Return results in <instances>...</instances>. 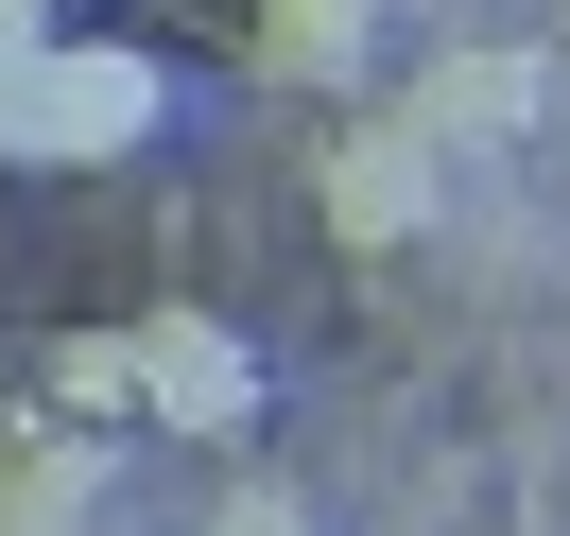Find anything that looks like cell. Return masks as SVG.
Here are the masks:
<instances>
[{
  "instance_id": "obj_5",
  "label": "cell",
  "mask_w": 570,
  "mask_h": 536,
  "mask_svg": "<svg viewBox=\"0 0 570 536\" xmlns=\"http://www.w3.org/2000/svg\"><path fill=\"white\" fill-rule=\"evenodd\" d=\"M87 501H105V450H70V432L0 450V536H87Z\"/></svg>"
},
{
  "instance_id": "obj_7",
  "label": "cell",
  "mask_w": 570,
  "mask_h": 536,
  "mask_svg": "<svg viewBox=\"0 0 570 536\" xmlns=\"http://www.w3.org/2000/svg\"><path fill=\"white\" fill-rule=\"evenodd\" d=\"M52 398H70V416H121V398H139V329H87V347H52Z\"/></svg>"
},
{
  "instance_id": "obj_6",
  "label": "cell",
  "mask_w": 570,
  "mask_h": 536,
  "mask_svg": "<svg viewBox=\"0 0 570 536\" xmlns=\"http://www.w3.org/2000/svg\"><path fill=\"white\" fill-rule=\"evenodd\" d=\"M363 36H381V0H259V70L277 87H346Z\"/></svg>"
},
{
  "instance_id": "obj_4",
  "label": "cell",
  "mask_w": 570,
  "mask_h": 536,
  "mask_svg": "<svg viewBox=\"0 0 570 536\" xmlns=\"http://www.w3.org/2000/svg\"><path fill=\"white\" fill-rule=\"evenodd\" d=\"M535 105H553V70H535V52H450V70L415 87V121H432L450 156H501V139H519Z\"/></svg>"
},
{
  "instance_id": "obj_10",
  "label": "cell",
  "mask_w": 570,
  "mask_h": 536,
  "mask_svg": "<svg viewBox=\"0 0 570 536\" xmlns=\"http://www.w3.org/2000/svg\"><path fill=\"white\" fill-rule=\"evenodd\" d=\"M0 174H18V87H0Z\"/></svg>"
},
{
  "instance_id": "obj_2",
  "label": "cell",
  "mask_w": 570,
  "mask_h": 536,
  "mask_svg": "<svg viewBox=\"0 0 570 536\" xmlns=\"http://www.w3.org/2000/svg\"><path fill=\"white\" fill-rule=\"evenodd\" d=\"M139 416L174 432V450H243L259 432V347L225 312H156L139 329Z\"/></svg>"
},
{
  "instance_id": "obj_3",
  "label": "cell",
  "mask_w": 570,
  "mask_h": 536,
  "mask_svg": "<svg viewBox=\"0 0 570 536\" xmlns=\"http://www.w3.org/2000/svg\"><path fill=\"white\" fill-rule=\"evenodd\" d=\"M312 208H328V243H363V260H397L432 208H450V139L432 121H363V139H328V174H312Z\"/></svg>"
},
{
  "instance_id": "obj_11",
  "label": "cell",
  "mask_w": 570,
  "mask_h": 536,
  "mask_svg": "<svg viewBox=\"0 0 570 536\" xmlns=\"http://www.w3.org/2000/svg\"><path fill=\"white\" fill-rule=\"evenodd\" d=\"M553 70H570V18H553Z\"/></svg>"
},
{
  "instance_id": "obj_9",
  "label": "cell",
  "mask_w": 570,
  "mask_h": 536,
  "mask_svg": "<svg viewBox=\"0 0 570 536\" xmlns=\"http://www.w3.org/2000/svg\"><path fill=\"white\" fill-rule=\"evenodd\" d=\"M70 36V18H52V0H0V87H36V52Z\"/></svg>"
},
{
  "instance_id": "obj_12",
  "label": "cell",
  "mask_w": 570,
  "mask_h": 536,
  "mask_svg": "<svg viewBox=\"0 0 570 536\" xmlns=\"http://www.w3.org/2000/svg\"><path fill=\"white\" fill-rule=\"evenodd\" d=\"M52 18H70V0H52Z\"/></svg>"
},
{
  "instance_id": "obj_1",
  "label": "cell",
  "mask_w": 570,
  "mask_h": 536,
  "mask_svg": "<svg viewBox=\"0 0 570 536\" xmlns=\"http://www.w3.org/2000/svg\"><path fill=\"white\" fill-rule=\"evenodd\" d=\"M156 121H174V70L139 36H52L18 87V174H121Z\"/></svg>"
},
{
  "instance_id": "obj_8",
  "label": "cell",
  "mask_w": 570,
  "mask_h": 536,
  "mask_svg": "<svg viewBox=\"0 0 570 536\" xmlns=\"http://www.w3.org/2000/svg\"><path fill=\"white\" fill-rule=\"evenodd\" d=\"M208 536H312V501H294V485H225Z\"/></svg>"
}]
</instances>
